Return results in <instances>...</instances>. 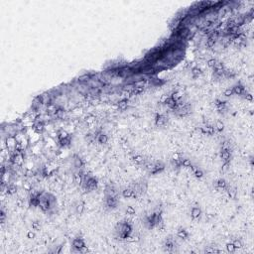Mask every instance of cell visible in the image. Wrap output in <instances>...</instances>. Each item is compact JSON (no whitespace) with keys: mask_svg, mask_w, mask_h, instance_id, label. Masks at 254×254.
Listing matches in <instances>:
<instances>
[{"mask_svg":"<svg viewBox=\"0 0 254 254\" xmlns=\"http://www.w3.org/2000/svg\"><path fill=\"white\" fill-rule=\"evenodd\" d=\"M132 225L129 221L127 220H123L120 221L116 224L115 226V233L117 235V237L121 240H128L129 237L131 236L132 233Z\"/></svg>","mask_w":254,"mask_h":254,"instance_id":"1","label":"cell"},{"mask_svg":"<svg viewBox=\"0 0 254 254\" xmlns=\"http://www.w3.org/2000/svg\"><path fill=\"white\" fill-rule=\"evenodd\" d=\"M98 186V182H97V179L95 177L91 176L89 174H84V183H82V189L85 191H91L97 188Z\"/></svg>","mask_w":254,"mask_h":254,"instance_id":"2","label":"cell"},{"mask_svg":"<svg viewBox=\"0 0 254 254\" xmlns=\"http://www.w3.org/2000/svg\"><path fill=\"white\" fill-rule=\"evenodd\" d=\"M220 159L224 166H227L230 163L231 160V150H230L229 143L224 141L221 144V149H220Z\"/></svg>","mask_w":254,"mask_h":254,"instance_id":"3","label":"cell"},{"mask_svg":"<svg viewBox=\"0 0 254 254\" xmlns=\"http://www.w3.org/2000/svg\"><path fill=\"white\" fill-rule=\"evenodd\" d=\"M72 246L74 251H76V252H82V250L84 247H86V245H85V242L82 236H76L72 239Z\"/></svg>","mask_w":254,"mask_h":254,"instance_id":"4","label":"cell"},{"mask_svg":"<svg viewBox=\"0 0 254 254\" xmlns=\"http://www.w3.org/2000/svg\"><path fill=\"white\" fill-rule=\"evenodd\" d=\"M105 207L108 209H115L118 205V197H113V195H105Z\"/></svg>","mask_w":254,"mask_h":254,"instance_id":"5","label":"cell"},{"mask_svg":"<svg viewBox=\"0 0 254 254\" xmlns=\"http://www.w3.org/2000/svg\"><path fill=\"white\" fill-rule=\"evenodd\" d=\"M163 248L166 252H174L175 248H176V241L172 237H168L165 241H164Z\"/></svg>","mask_w":254,"mask_h":254,"instance_id":"6","label":"cell"},{"mask_svg":"<svg viewBox=\"0 0 254 254\" xmlns=\"http://www.w3.org/2000/svg\"><path fill=\"white\" fill-rule=\"evenodd\" d=\"M165 167L166 166L163 162L156 161V162H154V167L149 174L152 175V176H155V175H157V174H160V173H162L164 170H165Z\"/></svg>","mask_w":254,"mask_h":254,"instance_id":"7","label":"cell"},{"mask_svg":"<svg viewBox=\"0 0 254 254\" xmlns=\"http://www.w3.org/2000/svg\"><path fill=\"white\" fill-rule=\"evenodd\" d=\"M154 121H155V125L157 127H163L167 124L168 118L164 114L157 113L155 115V118H154Z\"/></svg>","mask_w":254,"mask_h":254,"instance_id":"8","label":"cell"},{"mask_svg":"<svg viewBox=\"0 0 254 254\" xmlns=\"http://www.w3.org/2000/svg\"><path fill=\"white\" fill-rule=\"evenodd\" d=\"M84 170H76V172L74 174V183H76V185L82 187V183H84Z\"/></svg>","mask_w":254,"mask_h":254,"instance_id":"9","label":"cell"},{"mask_svg":"<svg viewBox=\"0 0 254 254\" xmlns=\"http://www.w3.org/2000/svg\"><path fill=\"white\" fill-rule=\"evenodd\" d=\"M171 165L175 168V169H180L182 168V156L179 154H174L171 159Z\"/></svg>","mask_w":254,"mask_h":254,"instance_id":"10","label":"cell"},{"mask_svg":"<svg viewBox=\"0 0 254 254\" xmlns=\"http://www.w3.org/2000/svg\"><path fill=\"white\" fill-rule=\"evenodd\" d=\"M96 142L100 145H104L108 142V136L106 135V133L102 132V131H97L96 133Z\"/></svg>","mask_w":254,"mask_h":254,"instance_id":"11","label":"cell"},{"mask_svg":"<svg viewBox=\"0 0 254 254\" xmlns=\"http://www.w3.org/2000/svg\"><path fill=\"white\" fill-rule=\"evenodd\" d=\"M122 197H123L124 199H136V197H138L136 195V193H135L134 190H133L131 187L123 189V191H122Z\"/></svg>","mask_w":254,"mask_h":254,"instance_id":"12","label":"cell"},{"mask_svg":"<svg viewBox=\"0 0 254 254\" xmlns=\"http://www.w3.org/2000/svg\"><path fill=\"white\" fill-rule=\"evenodd\" d=\"M232 90H233V94L239 95V96H242V95H244L245 93L247 92L246 89H245V86L241 84H235L234 86L232 87Z\"/></svg>","mask_w":254,"mask_h":254,"instance_id":"13","label":"cell"},{"mask_svg":"<svg viewBox=\"0 0 254 254\" xmlns=\"http://www.w3.org/2000/svg\"><path fill=\"white\" fill-rule=\"evenodd\" d=\"M203 214V211H201V209L199 207V205H195V207H191V217L193 218V220L199 219Z\"/></svg>","mask_w":254,"mask_h":254,"instance_id":"14","label":"cell"},{"mask_svg":"<svg viewBox=\"0 0 254 254\" xmlns=\"http://www.w3.org/2000/svg\"><path fill=\"white\" fill-rule=\"evenodd\" d=\"M74 166L76 170H84V161L82 158L78 155L74 156Z\"/></svg>","mask_w":254,"mask_h":254,"instance_id":"15","label":"cell"},{"mask_svg":"<svg viewBox=\"0 0 254 254\" xmlns=\"http://www.w3.org/2000/svg\"><path fill=\"white\" fill-rule=\"evenodd\" d=\"M214 187H215L217 190L225 191L228 187V183L226 182V180H224V179H218V180H216L215 183H214Z\"/></svg>","mask_w":254,"mask_h":254,"instance_id":"16","label":"cell"},{"mask_svg":"<svg viewBox=\"0 0 254 254\" xmlns=\"http://www.w3.org/2000/svg\"><path fill=\"white\" fill-rule=\"evenodd\" d=\"M164 104L167 105L168 107L171 108V109H173V110L177 109V107H178V102H177V101L175 100V99L173 98L171 95H170V96H168V97H166L165 100H164Z\"/></svg>","mask_w":254,"mask_h":254,"instance_id":"17","label":"cell"},{"mask_svg":"<svg viewBox=\"0 0 254 254\" xmlns=\"http://www.w3.org/2000/svg\"><path fill=\"white\" fill-rule=\"evenodd\" d=\"M201 133H203V134L209 135V136H211V135H213L214 133L216 132L214 126L213 125H209V124H207V125L203 126L201 128Z\"/></svg>","mask_w":254,"mask_h":254,"instance_id":"18","label":"cell"},{"mask_svg":"<svg viewBox=\"0 0 254 254\" xmlns=\"http://www.w3.org/2000/svg\"><path fill=\"white\" fill-rule=\"evenodd\" d=\"M105 195H113V197H118V193L116 188L113 184H108L105 188Z\"/></svg>","mask_w":254,"mask_h":254,"instance_id":"19","label":"cell"},{"mask_svg":"<svg viewBox=\"0 0 254 254\" xmlns=\"http://www.w3.org/2000/svg\"><path fill=\"white\" fill-rule=\"evenodd\" d=\"M177 236H178V238L182 239V240H187L189 238L188 230L184 227H179L178 230H177Z\"/></svg>","mask_w":254,"mask_h":254,"instance_id":"20","label":"cell"},{"mask_svg":"<svg viewBox=\"0 0 254 254\" xmlns=\"http://www.w3.org/2000/svg\"><path fill=\"white\" fill-rule=\"evenodd\" d=\"M131 160H132L133 163H135L136 165H144V163L146 162L144 156L140 155V154H135L131 157Z\"/></svg>","mask_w":254,"mask_h":254,"instance_id":"21","label":"cell"},{"mask_svg":"<svg viewBox=\"0 0 254 254\" xmlns=\"http://www.w3.org/2000/svg\"><path fill=\"white\" fill-rule=\"evenodd\" d=\"M191 170L193 171V174L195 175V178L197 179H201L203 176H205V173H203V171L199 167H197V166L195 165H193L191 167Z\"/></svg>","mask_w":254,"mask_h":254,"instance_id":"22","label":"cell"},{"mask_svg":"<svg viewBox=\"0 0 254 254\" xmlns=\"http://www.w3.org/2000/svg\"><path fill=\"white\" fill-rule=\"evenodd\" d=\"M214 105L217 108V110L219 112L225 111L226 110V101L221 100V99H215L214 100Z\"/></svg>","mask_w":254,"mask_h":254,"instance_id":"23","label":"cell"},{"mask_svg":"<svg viewBox=\"0 0 254 254\" xmlns=\"http://www.w3.org/2000/svg\"><path fill=\"white\" fill-rule=\"evenodd\" d=\"M84 211V203L82 201H78L76 205V212L78 215H82Z\"/></svg>","mask_w":254,"mask_h":254,"instance_id":"24","label":"cell"},{"mask_svg":"<svg viewBox=\"0 0 254 254\" xmlns=\"http://www.w3.org/2000/svg\"><path fill=\"white\" fill-rule=\"evenodd\" d=\"M193 165V162H191V159L182 157V167L183 168H188V169H191V167Z\"/></svg>","mask_w":254,"mask_h":254,"instance_id":"25","label":"cell"},{"mask_svg":"<svg viewBox=\"0 0 254 254\" xmlns=\"http://www.w3.org/2000/svg\"><path fill=\"white\" fill-rule=\"evenodd\" d=\"M117 106L120 110H125L127 107H128V99L127 98H123L121 100L118 101Z\"/></svg>","mask_w":254,"mask_h":254,"instance_id":"26","label":"cell"},{"mask_svg":"<svg viewBox=\"0 0 254 254\" xmlns=\"http://www.w3.org/2000/svg\"><path fill=\"white\" fill-rule=\"evenodd\" d=\"M191 76H193L195 78H199V76H201V74H203V72H201V70L199 68V66H193V68H191Z\"/></svg>","mask_w":254,"mask_h":254,"instance_id":"27","label":"cell"},{"mask_svg":"<svg viewBox=\"0 0 254 254\" xmlns=\"http://www.w3.org/2000/svg\"><path fill=\"white\" fill-rule=\"evenodd\" d=\"M214 128H215V131L218 133H221L222 131L224 130V123L222 121H220V120H218V121H216L215 123V126H214Z\"/></svg>","mask_w":254,"mask_h":254,"instance_id":"28","label":"cell"},{"mask_svg":"<svg viewBox=\"0 0 254 254\" xmlns=\"http://www.w3.org/2000/svg\"><path fill=\"white\" fill-rule=\"evenodd\" d=\"M70 142H72L70 136L66 137V138H64V139H60V140H59V143H60V145H61L62 147L68 146V145L70 144Z\"/></svg>","mask_w":254,"mask_h":254,"instance_id":"29","label":"cell"},{"mask_svg":"<svg viewBox=\"0 0 254 254\" xmlns=\"http://www.w3.org/2000/svg\"><path fill=\"white\" fill-rule=\"evenodd\" d=\"M6 190H7V193L8 195H14V193L17 191V187L15 186V185H7V188H6Z\"/></svg>","mask_w":254,"mask_h":254,"instance_id":"30","label":"cell"},{"mask_svg":"<svg viewBox=\"0 0 254 254\" xmlns=\"http://www.w3.org/2000/svg\"><path fill=\"white\" fill-rule=\"evenodd\" d=\"M34 128L38 133H41V132H43L44 129H45V125H44V123L42 121H39L34 125Z\"/></svg>","mask_w":254,"mask_h":254,"instance_id":"31","label":"cell"},{"mask_svg":"<svg viewBox=\"0 0 254 254\" xmlns=\"http://www.w3.org/2000/svg\"><path fill=\"white\" fill-rule=\"evenodd\" d=\"M225 191H227V195H228V197H229L230 199H234L235 195H236V190H235L234 188H231V187L228 186L227 189H226Z\"/></svg>","mask_w":254,"mask_h":254,"instance_id":"32","label":"cell"},{"mask_svg":"<svg viewBox=\"0 0 254 254\" xmlns=\"http://www.w3.org/2000/svg\"><path fill=\"white\" fill-rule=\"evenodd\" d=\"M216 44V39L212 38V37H209V39L207 40V48H213Z\"/></svg>","mask_w":254,"mask_h":254,"instance_id":"33","label":"cell"},{"mask_svg":"<svg viewBox=\"0 0 254 254\" xmlns=\"http://www.w3.org/2000/svg\"><path fill=\"white\" fill-rule=\"evenodd\" d=\"M231 242L233 243V245H234V247H235V248H236V249H240V248H242L243 243H242V241H241L240 239H238V238L233 239Z\"/></svg>","mask_w":254,"mask_h":254,"instance_id":"34","label":"cell"},{"mask_svg":"<svg viewBox=\"0 0 254 254\" xmlns=\"http://www.w3.org/2000/svg\"><path fill=\"white\" fill-rule=\"evenodd\" d=\"M41 228V221L39 220H35V221L32 222V229H34L35 231H38Z\"/></svg>","mask_w":254,"mask_h":254,"instance_id":"35","label":"cell"},{"mask_svg":"<svg viewBox=\"0 0 254 254\" xmlns=\"http://www.w3.org/2000/svg\"><path fill=\"white\" fill-rule=\"evenodd\" d=\"M125 212H126V214H128V215H134L136 211H135V209L132 207V205H128L125 209Z\"/></svg>","mask_w":254,"mask_h":254,"instance_id":"36","label":"cell"},{"mask_svg":"<svg viewBox=\"0 0 254 254\" xmlns=\"http://www.w3.org/2000/svg\"><path fill=\"white\" fill-rule=\"evenodd\" d=\"M226 250H227V252H229V253H233V252H235L236 248L234 247V245H233L232 242H228L227 244H226Z\"/></svg>","mask_w":254,"mask_h":254,"instance_id":"37","label":"cell"},{"mask_svg":"<svg viewBox=\"0 0 254 254\" xmlns=\"http://www.w3.org/2000/svg\"><path fill=\"white\" fill-rule=\"evenodd\" d=\"M68 136H70V134H68V133L66 132V131H64V130H61L59 133H58V138H59V140H60V139L66 138V137H68Z\"/></svg>","mask_w":254,"mask_h":254,"instance_id":"38","label":"cell"},{"mask_svg":"<svg viewBox=\"0 0 254 254\" xmlns=\"http://www.w3.org/2000/svg\"><path fill=\"white\" fill-rule=\"evenodd\" d=\"M218 63V61L216 59H213V58H212V59H209V61H207V66H209V68H213L214 66H215V64Z\"/></svg>","mask_w":254,"mask_h":254,"instance_id":"39","label":"cell"},{"mask_svg":"<svg viewBox=\"0 0 254 254\" xmlns=\"http://www.w3.org/2000/svg\"><path fill=\"white\" fill-rule=\"evenodd\" d=\"M223 95L225 97H230L233 95V90H232V87H229V88H226L225 90L223 91Z\"/></svg>","mask_w":254,"mask_h":254,"instance_id":"40","label":"cell"},{"mask_svg":"<svg viewBox=\"0 0 254 254\" xmlns=\"http://www.w3.org/2000/svg\"><path fill=\"white\" fill-rule=\"evenodd\" d=\"M143 91H144V87L143 86H136L133 92H134L135 95H138V94H141Z\"/></svg>","mask_w":254,"mask_h":254,"instance_id":"41","label":"cell"},{"mask_svg":"<svg viewBox=\"0 0 254 254\" xmlns=\"http://www.w3.org/2000/svg\"><path fill=\"white\" fill-rule=\"evenodd\" d=\"M35 237H36V232H35V230H29L28 232H27V238L29 239H34Z\"/></svg>","mask_w":254,"mask_h":254,"instance_id":"42","label":"cell"},{"mask_svg":"<svg viewBox=\"0 0 254 254\" xmlns=\"http://www.w3.org/2000/svg\"><path fill=\"white\" fill-rule=\"evenodd\" d=\"M0 218H1V223L2 224L5 223L6 213H5V211H4V209H1V211H0Z\"/></svg>","mask_w":254,"mask_h":254,"instance_id":"43","label":"cell"},{"mask_svg":"<svg viewBox=\"0 0 254 254\" xmlns=\"http://www.w3.org/2000/svg\"><path fill=\"white\" fill-rule=\"evenodd\" d=\"M63 113H64V110L62 109V108H57V109H55V115L58 116V117L61 116Z\"/></svg>","mask_w":254,"mask_h":254,"instance_id":"44","label":"cell"},{"mask_svg":"<svg viewBox=\"0 0 254 254\" xmlns=\"http://www.w3.org/2000/svg\"><path fill=\"white\" fill-rule=\"evenodd\" d=\"M244 98L245 99H247V100H252V94H251V93H248V92H246L244 94Z\"/></svg>","mask_w":254,"mask_h":254,"instance_id":"45","label":"cell"},{"mask_svg":"<svg viewBox=\"0 0 254 254\" xmlns=\"http://www.w3.org/2000/svg\"><path fill=\"white\" fill-rule=\"evenodd\" d=\"M89 78V76H87V74H84V76H80L78 80H80V82H84V80H88Z\"/></svg>","mask_w":254,"mask_h":254,"instance_id":"46","label":"cell"},{"mask_svg":"<svg viewBox=\"0 0 254 254\" xmlns=\"http://www.w3.org/2000/svg\"><path fill=\"white\" fill-rule=\"evenodd\" d=\"M205 252H219V250L215 248H205Z\"/></svg>","mask_w":254,"mask_h":254,"instance_id":"47","label":"cell"}]
</instances>
